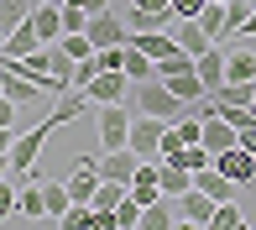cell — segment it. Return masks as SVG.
I'll list each match as a JSON object with an SVG mask.
<instances>
[{
  "mask_svg": "<svg viewBox=\"0 0 256 230\" xmlns=\"http://www.w3.org/2000/svg\"><path fill=\"white\" fill-rule=\"evenodd\" d=\"M131 110L142 115H162V120H178L183 110H188V100H178L162 78H146V84H131V100H126Z\"/></svg>",
  "mask_w": 256,
  "mask_h": 230,
  "instance_id": "6da1fadb",
  "label": "cell"
},
{
  "mask_svg": "<svg viewBox=\"0 0 256 230\" xmlns=\"http://www.w3.org/2000/svg\"><path fill=\"white\" fill-rule=\"evenodd\" d=\"M131 120H136V110L126 105H100V115H94V131H100V152H115V146H126L131 142Z\"/></svg>",
  "mask_w": 256,
  "mask_h": 230,
  "instance_id": "7a4b0ae2",
  "label": "cell"
},
{
  "mask_svg": "<svg viewBox=\"0 0 256 230\" xmlns=\"http://www.w3.org/2000/svg\"><path fill=\"white\" fill-rule=\"evenodd\" d=\"M168 126H172V120H162V115H142V110H136V120H131V142H126V146H131L142 162H157V157H162V131H168Z\"/></svg>",
  "mask_w": 256,
  "mask_h": 230,
  "instance_id": "3957f363",
  "label": "cell"
},
{
  "mask_svg": "<svg viewBox=\"0 0 256 230\" xmlns=\"http://www.w3.org/2000/svg\"><path fill=\"white\" fill-rule=\"evenodd\" d=\"M89 105H120V100H131V78H126V68H104L84 84Z\"/></svg>",
  "mask_w": 256,
  "mask_h": 230,
  "instance_id": "277c9868",
  "label": "cell"
},
{
  "mask_svg": "<svg viewBox=\"0 0 256 230\" xmlns=\"http://www.w3.org/2000/svg\"><path fill=\"white\" fill-rule=\"evenodd\" d=\"M89 42H94V52L100 48H126V42H131L126 16H115V10H94V16H89Z\"/></svg>",
  "mask_w": 256,
  "mask_h": 230,
  "instance_id": "5b68a950",
  "label": "cell"
},
{
  "mask_svg": "<svg viewBox=\"0 0 256 230\" xmlns=\"http://www.w3.org/2000/svg\"><path fill=\"white\" fill-rule=\"evenodd\" d=\"M214 210H220V199H209L204 188H188V194H178V220H183V225H194V230H209Z\"/></svg>",
  "mask_w": 256,
  "mask_h": 230,
  "instance_id": "8992f818",
  "label": "cell"
},
{
  "mask_svg": "<svg viewBox=\"0 0 256 230\" xmlns=\"http://www.w3.org/2000/svg\"><path fill=\"white\" fill-rule=\"evenodd\" d=\"M214 168L225 172V178H236L240 188H251V172H256V152H246V146H225V152H214Z\"/></svg>",
  "mask_w": 256,
  "mask_h": 230,
  "instance_id": "52a82bcc",
  "label": "cell"
},
{
  "mask_svg": "<svg viewBox=\"0 0 256 230\" xmlns=\"http://www.w3.org/2000/svg\"><path fill=\"white\" fill-rule=\"evenodd\" d=\"M131 48H142L152 63H162V58H172V52H183L178 48V37H172V26H152V32H131Z\"/></svg>",
  "mask_w": 256,
  "mask_h": 230,
  "instance_id": "ba28073f",
  "label": "cell"
},
{
  "mask_svg": "<svg viewBox=\"0 0 256 230\" xmlns=\"http://www.w3.org/2000/svg\"><path fill=\"white\" fill-rule=\"evenodd\" d=\"M26 21L37 26L42 48H58V42H63V6H58V0H48V6H32Z\"/></svg>",
  "mask_w": 256,
  "mask_h": 230,
  "instance_id": "9c48e42d",
  "label": "cell"
},
{
  "mask_svg": "<svg viewBox=\"0 0 256 230\" xmlns=\"http://www.w3.org/2000/svg\"><path fill=\"white\" fill-rule=\"evenodd\" d=\"M0 94H10L16 105H42V100H48V89H42L37 78H26V74H16V68H6V74H0Z\"/></svg>",
  "mask_w": 256,
  "mask_h": 230,
  "instance_id": "30bf717a",
  "label": "cell"
},
{
  "mask_svg": "<svg viewBox=\"0 0 256 230\" xmlns=\"http://www.w3.org/2000/svg\"><path fill=\"white\" fill-rule=\"evenodd\" d=\"M204 146L209 152H225V146H240V126L236 120H225V115H204Z\"/></svg>",
  "mask_w": 256,
  "mask_h": 230,
  "instance_id": "8fae6325",
  "label": "cell"
},
{
  "mask_svg": "<svg viewBox=\"0 0 256 230\" xmlns=\"http://www.w3.org/2000/svg\"><path fill=\"white\" fill-rule=\"evenodd\" d=\"M16 220H48V194H42V178H21Z\"/></svg>",
  "mask_w": 256,
  "mask_h": 230,
  "instance_id": "7c38bea8",
  "label": "cell"
},
{
  "mask_svg": "<svg viewBox=\"0 0 256 230\" xmlns=\"http://www.w3.org/2000/svg\"><path fill=\"white\" fill-rule=\"evenodd\" d=\"M194 188H204L209 199H220V204H225V199H236V194H240V183H236V178H225V172L209 162V168L194 172Z\"/></svg>",
  "mask_w": 256,
  "mask_h": 230,
  "instance_id": "4fadbf2b",
  "label": "cell"
},
{
  "mask_svg": "<svg viewBox=\"0 0 256 230\" xmlns=\"http://www.w3.org/2000/svg\"><path fill=\"white\" fill-rule=\"evenodd\" d=\"M136 168H142V157H136L131 146H115V152L100 157V172H104V178H115V183H131Z\"/></svg>",
  "mask_w": 256,
  "mask_h": 230,
  "instance_id": "5bb4252c",
  "label": "cell"
},
{
  "mask_svg": "<svg viewBox=\"0 0 256 230\" xmlns=\"http://www.w3.org/2000/svg\"><path fill=\"white\" fill-rule=\"evenodd\" d=\"M194 68H199L204 89H209V94H214V89L225 84V48H220V42H214V48H204L199 58H194Z\"/></svg>",
  "mask_w": 256,
  "mask_h": 230,
  "instance_id": "9a60e30c",
  "label": "cell"
},
{
  "mask_svg": "<svg viewBox=\"0 0 256 230\" xmlns=\"http://www.w3.org/2000/svg\"><path fill=\"white\" fill-rule=\"evenodd\" d=\"M172 225H178V199L172 194H162L142 210V230H172Z\"/></svg>",
  "mask_w": 256,
  "mask_h": 230,
  "instance_id": "2e32d148",
  "label": "cell"
},
{
  "mask_svg": "<svg viewBox=\"0 0 256 230\" xmlns=\"http://www.w3.org/2000/svg\"><path fill=\"white\" fill-rule=\"evenodd\" d=\"M172 37H178V48L188 52V58H199L204 48H214V42H209V32L199 26V21H172Z\"/></svg>",
  "mask_w": 256,
  "mask_h": 230,
  "instance_id": "e0dca14e",
  "label": "cell"
},
{
  "mask_svg": "<svg viewBox=\"0 0 256 230\" xmlns=\"http://www.w3.org/2000/svg\"><path fill=\"white\" fill-rule=\"evenodd\" d=\"M131 194H136L142 204L162 199V178H157V162H142V168H136V178H131Z\"/></svg>",
  "mask_w": 256,
  "mask_h": 230,
  "instance_id": "ac0fdd59",
  "label": "cell"
},
{
  "mask_svg": "<svg viewBox=\"0 0 256 230\" xmlns=\"http://www.w3.org/2000/svg\"><path fill=\"white\" fill-rule=\"evenodd\" d=\"M37 48H42V37H37V26H32V21H21V26L6 37V52H10V58H32Z\"/></svg>",
  "mask_w": 256,
  "mask_h": 230,
  "instance_id": "d6986e66",
  "label": "cell"
},
{
  "mask_svg": "<svg viewBox=\"0 0 256 230\" xmlns=\"http://www.w3.org/2000/svg\"><path fill=\"white\" fill-rule=\"evenodd\" d=\"M225 78H236V84H256V52H225Z\"/></svg>",
  "mask_w": 256,
  "mask_h": 230,
  "instance_id": "ffe728a7",
  "label": "cell"
},
{
  "mask_svg": "<svg viewBox=\"0 0 256 230\" xmlns=\"http://www.w3.org/2000/svg\"><path fill=\"white\" fill-rule=\"evenodd\" d=\"M126 78H131V84H146V78H157V63H152L142 48H131V42H126Z\"/></svg>",
  "mask_w": 256,
  "mask_h": 230,
  "instance_id": "44dd1931",
  "label": "cell"
},
{
  "mask_svg": "<svg viewBox=\"0 0 256 230\" xmlns=\"http://www.w3.org/2000/svg\"><path fill=\"white\" fill-rule=\"evenodd\" d=\"M194 21L209 32V42H225V0H209V6H204Z\"/></svg>",
  "mask_w": 256,
  "mask_h": 230,
  "instance_id": "7402d4cb",
  "label": "cell"
},
{
  "mask_svg": "<svg viewBox=\"0 0 256 230\" xmlns=\"http://www.w3.org/2000/svg\"><path fill=\"white\" fill-rule=\"evenodd\" d=\"M32 6H37V0H0V32L10 37V32H16L21 21L32 16Z\"/></svg>",
  "mask_w": 256,
  "mask_h": 230,
  "instance_id": "603a6c76",
  "label": "cell"
},
{
  "mask_svg": "<svg viewBox=\"0 0 256 230\" xmlns=\"http://www.w3.org/2000/svg\"><path fill=\"white\" fill-rule=\"evenodd\" d=\"M16 199H21V178L10 172V178H0V225L16 220Z\"/></svg>",
  "mask_w": 256,
  "mask_h": 230,
  "instance_id": "cb8c5ba5",
  "label": "cell"
},
{
  "mask_svg": "<svg viewBox=\"0 0 256 230\" xmlns=\"http://www.w3.org/2000/svg\"><path fill=\"white\" fill-rule=\"evenodd\" d=\"M42 194H48V220H58L63 225V214H68V183H42Z\"/></svg>",
  "mask_w": 256,
  "mask_h": 230,
  "instance_id": "d4e9b609",
  "label": "cell"
},
{
  "mask_svg": "<svg viewBox=\"0 0 256 230\" xmlns=\"http://www.w3.org/2000/svg\"><path fill=\"white\" fill-rule=\"evenodd\" d=\"M246 21H251V6H246V0H225V37L246 32ZM220 48H225V42H220Z\"/></svg>",
  "mask_w": 256,
  "mask_h": 230,
  "instance_id": "484cf974",
  "label": "cell"
},
{
  "mask_svg": "<svg viewBox=\"0 0 256 230\" xmlns=\"http://www.w3.org/2000/svg\"><path fill=\"white\" fill-rule=\"evenodd\" d=\"M74 63H84V58H94V42H89V32H63V42H58Z\"/></svg>",
  "mask_w": 256,
  "mask_h": 230,
  "instance_id": "4316f807",
  "label": "cell"
},
{
  "mask_svg": "<svg viewBox=\"0 0 256 230\" xmlns=\"http://www.w3.org/2000/svg\"><path fill=\"white\" fill-rule=\"evenodd\" d=\"M209 230H240V204L225 199V204L214 210V220H209Z\"/></svg>",
  "mask_w": 256,
  "mask_h": 230,
  "instance_id": "83f0119b",
  "label": "cell"
},
{
  "mask_svg": "<svg viewBox=\"0 0 256 230\" xmlns=\"http://www.w3.org/2000/svg\"><path fill=\"white\" fill-rule=\"evenodd\" d=\"M63 6V0H58ZM63 32H89V10L84 6H63Z\"/></svg>",
  "mask_w": 256,
  "mask_h": 230,
  "instance_id": "f1b7e54d",
  "label": "cell"
},
{
  "mask_svg": "<svg viewBox=\"0 0 256 230\" xmlns=\"http://www.w3.org/2000/svg\"><path fill=\"white\" fill-rule=\"evenodd\" d=\"M204 6H209V0H172V21H194Z\"/></svg>",
  "mask_w": 256,
  "mask_h": 230,
  "instance_id": "f546056e",
  "label": "cell"
},
{
  "mask_svg": "<svg viewBox=\"0 0 256 230\" xmlns=\"http://www.w3.org/2000/svg\"><path fill=\"white\" fill-rule=\"evenodd\" d=\"M131 6H142V10H152V16H162V21H172V0H131Z\"/></svg>",
  "mask_w": 256,
  "mask_h": 230,
  "instance_id": "4dcf8cb0",
  "label": "cell"
},
{
  "mask_svg": "<svg viewBox=\"0 0 256 230\" xmlns=\"http://www.w3.org/2000/svg\"><path fill=\"white\" fill-rule=\"evenodd\" d=\"M89 6V16H94V10H110V0H84Z\"/></svg>",
  "mask_w": 256,
  "mask_h": 230,
  "instance_id": "1f68e13d",
  "label": "cell"
},
{
  "mask_svg": "<svg viewBox=\"0 0 256 230\" xmlns=\"http://www.w3.org/2000/svg\"><path fill=\"white\" fill-rule=\"evenodd\" d=\"M0 178H10V152H0Z\"/></svg>",
  "mask_w": 256,
  "mask_h": 230,
  "instance_id": "d6a6232c",
  "label": "cell"
},
{
  "mask_svg": "<svg viewBox=\"0 0 256 230\" xmlns=\"http://www.w3.org/2000/svg\"><path fill=\"white\" fill-rule=\"evenodd\" d=\"M246 37H256V10H251V21H246Z\"/></svg>",
  "mask_w": 256,
  "mask_h": 230,
  "instance_id": "836d02e7",
  "label": "cell"
},
{
  "mask_svg": "<svg viewBox=\"0 0 256 230\" xmlns=\"http://www.w3.org/2000/svg\"><path fill=\"white\" fill-rule=\"evenodd\" d=\"M63 6H84V0H63ZM84 10H89V6H84Z\"/></svg>",
  "mask_w": 256,
  "mask_h": 230,
  "instance_id": "e575fe53",
  "label": "cell"
},
{
  "mask_svg": "<svg viewBox=\"0 0 256 230\" xmlns=\"http://www.w3.org/2000/svg\"><path fill=\"white\" fill-rule=\"evenodd\" d=\"M0 52H6V32H0Z\"/></svg>",
  "mask_w": 256,
  "mask_h": 230,
  "instance_id": "d590c367",
  "label": "cell"
},
{
  "mask_svg": "<svg viewBox=\"0 0 256 230\" xmlns=\"http://www.w3.org/2000/svg\"><path fill=\"white\" fill-rule=\"evenodd\" d=\"M37 6H48V0H37Z\"/></svg>",
  "mask_w": 256,
  "mask_h": 230,
  "instance_id": "8d00e7d4",
  "label": "cell"
}]
</instances>
